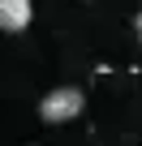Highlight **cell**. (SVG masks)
Here are the masks:
<instances>
[{
  "label": "cell",
  "mask_w": 142,
  "mask_h": 146,
  "mask_svg": "<svg viewBox=\"0 0 142 146\" xmlns=\"http://www.w3.org/2000/svg\"><path fill=\"white\" fill-rule=\"evenodd\" d=\"M82 108H86V95H82L78 86H56V90H47V95H43L39 116H43L47 125H65V120H78V116H82Z\"/></svg>",
  "instance_id": "cell-1"
},
{
  "label": "cell",
  "mask_w": 142,
  "mask_h": 146,
  "mask_svg": "<svg viewBox=\"0 0 142 146\" xmlns=\"http://www.w3.org/2000/svg\"><path fill=\"white\" fill-rule=\"evenodd\" d=\"M30 17H35V0H0V30L17 35L30 26Z\"/></svg>",
  "instance_id": "cell-2"
},
{
  "label": "cell",
  "mask_w": 142,
  "mask_h": 146,
  "mask_svg": "<svg viewBox=\"0 0 142 146\" xmlns=\"http://www.w3.org/2000/svg\"><path fill=\"white\" fill-rule=\"evenodd\" d=\"M133 35H138V43H142V13L133 17Z\"/></svg>",
  "instance_id": "cell-3"
}]
</instances>
